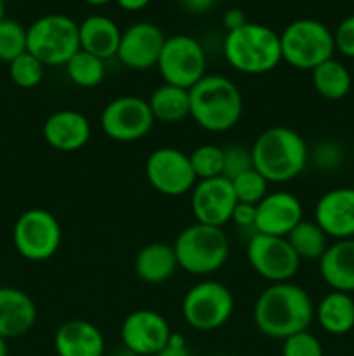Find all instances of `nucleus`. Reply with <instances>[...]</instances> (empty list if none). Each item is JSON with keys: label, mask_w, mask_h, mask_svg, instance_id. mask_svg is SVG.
Listing matches in <instances>:
<instances>
[{"label": "nucleus", "mask_w": 354, "mask_h": 356, "mask_svg": "<svg viewBox=\"0 0 354 356\" xmlns=\"http://www.w3.org/2000/svg\"><path fill=\"white\" fill-rule=\"evenodd\" d=\"M155 356H193L191 355L189 348H187L186 337L179 332L170 334V339L167 343V346Z\"/></svg>", "instance_id": "58836bf2"}, {"label": "nucleus", "mask_w": 354, "mask_h": 356, "mask_svg": "<svg viewBox=\"0 0 354 356\" xmlns=\"http://www.w3.org/2000/svg\"><path fill=\"white\" fill-rule=\"evenodd\" d=\"M346 162V152L333 139H323L309 148V165L321 174H333L342 169Z\"/></svg>", "instance_id": "2f4dec72"}, {"label": "nucleus", "mask_w": 354, "mask_h": 356, "mask_svg": "<svg viewBox=\"0 0 354 356\" xmlns=\"http://www.w3.org/2000/svg\"><path fill=\"white\" fill-rule=\"evenodd\" d=\"M314 221L332 240L354 238V190L351 186L325 191L314 205Z\"/></svg>", "instance_id": "f3484780"}, {"label": "nucleus", "mask_w": 354, "mask_h": 356, "mask_svg": "<svg viewBox=\"0 0 354 356\" xmlns=\"http://www.w3.org/2000/svg\"><path fill=\"white\" fill-rule=\"evenodd\" d=\"M58 356H104L106 341L99 327L83 318L66 320L54 334Z\"/></svg>", "instance_id": "aec40b11"}, {"label": "nucleus", "mask_w": 354, "mask_h": 356, "mask_svg": "<svg viewBox=\"0 0 354 356\" xmlns=\"http://www.w3.org/2000/svg\"><path fill=\"white\" fill-rule=\"evenodd\" d=\"M311 82L316 92L326 101H340L353 89V75L339 59L332 58L311 72Z\"/></svg>", "instance_id": "bb28decb"}, {"label": "nucleus", "mask_w": 354, "mask_h": 356, "mask_svg": "<svg viewBox=\"0 0 354 356\" xmlns=\"http://www.w3.org/2000/svg\"><path fill=\"white\" fill-rule=\"evenodd\" d=\"M80 49L96 58L108 61L117 58L121 30L111 17L92 14L78 24Z\"/></svg>", "instance_id": "5701e85b"}, {"label": "nucleus", "mask_w": 354, "mask_h": 356, "mask_svg": "<svg viewBox=\"0 0 354 356\" xmlns=\"http://www.w3.org/2000/svg\"><path fill=\"white\" fill-rule=\"evenodd\" d=\"M0 356H7V341L0 337Z\"/></svg>", "instance_id": "c03bdc74"}, {"label": "nucleus", "mask_w": 354, "mask_h": 356, "mask_svg": "<svg viewBox=\"0 0 354 356\" xmlns=\"http://www.w3.org/2000/svg\"><path fill=\"white\" fill-rule=\"evenodd\" d=\"M255 218H257V205L242 204V202H238L235 211H233L231 222H235L238 228L253 229V233H255Z\"/></svg>", "instance_id": "4c0bfd02"}, {"label": "nucleus", "mask_w": 354, "mask_h": 356, "mask_svg": "<svg viewBox=\"0 0 354 356\" xmlns=\"http://www.w3.org/2000/svg\"><path fill=\"white\" fill-rule=\"evenodd\" d=\"M28 51L26 28L14 19L0 21V61L10 63Z\"/></svg>", "instance_id": "72a5a7b5"}, {"label": "nucleus", "mask_w": 354, "mask_h": 356, "mask_svg": "<svg viewBox=\"0 0 354 356\" xmlns=\"http://www.w3.org/2000/svg\"><path fill=\"white\" fill-rule=\"evenodd\" d=\"M243 115V96L231 79L205 75L189 89V117L212 134H222L238 125Z\"/></svg>", "instance_id": "7ed1b4c3"}, {"label": "nucleus", "mask_w": 354, "mask_h": 356, "mask_svg": "<svg viewBox=\"0 0 354 356\" xmlns=\"http://www.w3.org/2000/svg\"><path fill=\"white\" fill-rule=\"evenodd\" d=\"M189 155L191 167L198 181L212 179V177L222 176V167H224V152L217 145H200L193 149Z\"/></svg>", "instance_id": "c756f323"}, {"label": "nucleus", "mask_w": 354, "mask_h": 356, "mask_svg": "<svg viewBox=\"0 0 354 356\" xmlns=\"http://www.w3.org/2000/svg\"><path fill=\"white\" fill-rule=\"evenodd\" d=\"M235 306V296L228 285L205 278L187 289L180 305V313L191 329L198 332H212L231 320Z\"/></svg>", "instance_id": "6e6552de"}, {"label": "nucleus", "mask_w": 354, "mask_h": 356, "mask_svg": "<svg viewBox=\"0 0 354 356\" xmlns=\"http://www.w3.org/2000/svg\"><path fill=\"white\" fill-rule=\"evenodd\" d=\"M281 58L295 70L312 72L335 54L333 31L312 17L295 19L280 33Z\"/></svg>", "instance_id": "423d86ee"}, {"label": "nucleus", "mask_w": 354, "mask_h": 356, "mask_svg": "<svg viewBox=\"0 0 354 356\" xmlns=\"http://www.w3.org/2000/svg\"><path fill=\"white\" fill-rule=\"evenodd\" d=\"M26 47L45 66H65L80 51L78 23L66 14H45L26 28Z\"/></svg>", "instance_id": "0eeeda50"}, {"label": "nucleus", "mask_w": 354, "mask_h": 356, "mask_svg": "<svg viewBox=\"0 0 354 356\" xmlns=\"http://www.w3.org/2000/svg\"><path fill=\"white\" fill-rule=\"evenodd\" d=\"M3 14H6V3H3V0H0V21L3 19Z\"/></svg>", "instance_id": "a18cd8bd"}, {"label": "nucleus", "mask_w": 354, "mask_h": 356, "mask_svg": "<svg viewBox=\"0 0 354 356\" xmlns=\"http://www.w3.org/2000/svg\"><path fill=\"white\" fill-rule=\"evenodd\" d=\"M245 252L250 268L269 284L292 282L302 263L288 243L287 236L253 233L248 238Z\"/></svg>", "instance_id": "f8f14e48"}, {"label": "nucleus", "mask_w": 354, "mask_h": 356, "mask_svg": "<svg viewBox=\"0 0 354 356\" xmlns=\"http://www.w3.org/2000/svg\"><path fill=\"white\" fill-rule=\"evenodd\" d=\"M250 149L253 169L259 170L269 184L290 183L309 165L305 139L285 125H274L260 132Z\"/></svg>", "instance_id": "f03ea898"}, {"label": "nucleus", "mask_w": 354, "mask_h": 356, "mask_svg": "<svg viewBox=\"0 0 354 356\" xmlns=\"http://www.w3.org/2000/svg\"><path fill=\"white\" fill-rule=\"evenodd\" d=\"M321 280L332 291L354 294V238L335 240L318 261Z\"/></svg>", "instance_id": "4be33fe9"}, {"label": "nucleus", "mask_w": 354, "mask_h": 356, "mask_svg": "<svg viewBox=\"0 0 354 356\" xmlns=\"http://www.w3.org/2000/svg\"><path fill=\"white\" fill-rule=\"evenodd\" d=\"M179 270L174 247L163 242H153L139 249L134 257V271L144 284L160 285L169 282Z\"/></svg>", "instance_id": "b1692460"}, {"label": "nucleus", "mask_w": 354, "mask_h": 356, "mask_svg": "<svg viewBox=\"0 0 354 356\" xmlns=\"http://www.w3.org/2000/svg\"><path fill=\"white\" fill-rule=\"evenodd\" d=\"M144 170L149 186L163 197H183L191 193L198 183L189 155L174 146L153 149L146 160Z\"/></svg>", "instance_id": "ddd939ff"}, {"label": "nucleus", "mask_w": 354, "mask_h": 356, "mask_svg": "<svg viewBox=\"0 0 354 356\" xmlns=\"http://www.w3.org/2000/svg\"><path fill=\"white\" fill-rule=\"evenodd\" d=\"M155 122L179 124L189 117V90L163 82L148 97Z\"/></svg>", "instance_id": "a878e982"}, {"label": "nucleus", "mask_w": 354, "mask_h": 356, "mask_svg": "<svg viewBox=\"0 0 354 356\" xmlns=\"http://www.w3.org/2000/svg\"><path fill=\"white\" fill-rule=\"evenodd\" d=\"M37 305L24 291L0 287V337L16 339L33 329L37 322Z\"/></svg>", "instance_id": "412c9836"}, {"label": "nucleus", "mask_w": 354, "mask_h": 356, "mask_svg": "<svg viewBox=\"0 0 354 356\" xmlns=\"http://www.w3.org/2000/svg\"><path fill=\"white\" fill-rule=\"evenodd\" d=\"M333 40H335V51H339L344 58L354 59V14L344 17L337 24Z\"/></svg>", "instance_id": "e433bc0d"}, {"label": "nucleus", "mask_w": 354, "mask_h": 356, "mask_svg": "<svg viewBox=\"0 0 354 356\" xmlns=\"http://www.w3.org/2000/svg\"><path fill=\"white\" fill-rule=\"evenodd\" d=\"M163 82L189 90L207 75V52L191 35L167 37L156 63Z\"/></svg>", "instance_id": "9d476101"}, {"label": "nucleus", "mask_w": 354, "mask_h": 356, "mask_svg": "<svg viewBox=\"0 0 354 356\" xmlns=\"http://www.w3.org/2000/svg\"><path fill=\"white\" fill-rule=\"evenodd\" d=\"M314 306L309 292L294 282L269 284L257 296L252 318L262 336L285 341L309 329L314 320Z\"/></svg>", "instance_id": "f257e3e1"}, {"label": "nucleus", "mask_w": 354, "mask_h": 356, "mask_svg": "<svg viewBox=\"0 0 354 356\" xmlns=\"http://www.w3.org/2000/svg\"><path fill=\"white\" fill-rule=\"evenodd\" d=\"M45 143L58 152L73 153L82 149L92 136L90 120L78 110H58L49 115L42 127Z\"/></svg>", "instance_id": "6ab92c4d"}, {"label": "nucleus", "mask_w": 354, "mask_h": 356, "mask_svg": "<svg viewBox=\"0 0 354 356\" xmlns=\"http://www.w3.org/2000/svg\"><path fill=\"white\" fill-rule=\"evenodd\" d=\"M231 184L233 190H235L236 200L242 202V204L257 205L269 193V183L253 167L246 170V172L236 176L235 179H231Z\"/></svg>", "instance_id": "473e14b6"}, {"label": "nucleus", "mask_w": 354, "mask_h": 356, "mask_svg": "<svg viewBox=\"0 0 354 356\" xmlns=\"http://www.w3.org/2000/svg\"><path fill=\"white\" fill-rule=\"evenodd\" d=\"M351 152H353V155H354V138H353V145H351Z\"/></svg>", "instance_id": "49530a36"}, {"label": "nucleus", "mask_w": 354, "mask_h": 356, "mask_svg": "<svg viewBox=\"0 0 354 356\" xmlns=\"http://www.w3.org/2000/svg\"><path fill=\"white\" fill-rule=\"evenodd\" d=\"M180 6L187 10V13L193 14H203L207 10L212 9V6L215 3V0H179Z\"/></svg>", "instance_id": "a19ab883"}, {"label": "nucleus", "mask_w": 354, "mask_h": 356, "mask_svg": "<svg viewBox=\"0 0 354 356\" xmlns=\"http://www.w3.org/2000/svg\"><path fill=\"white\" fill-rule=\"evenodd\" d=\"M101 131L117 143H135L144 139L155 127V117L148 99L125 94L111 99L99 117Z\"/></svg>", "instance_id": "9b49d317"}, {"label": "nucleus", "mask_w": 354, "mask_h": 356, "mask_svg": "<svg viewBox=\"0 0 354 356\" xmlns=\"http://www.w3.org/2000/svg\"><path fill=\"white\" fill-rule=\"evenodd\" d=\"M44 75L45 65L28 51L9 63V76L19 89H35L42 83Z\"/></svg>", "instance_id": "7c9ffc66"}, {"label": "nucleus", "mask_w": 354, "mask_h": 356, "mask_svg": "<svg viewBox=\"0 0 354 356\" xmlns=\"http://www.w3.org/2000/svg\"><path fill=\"white\" fill-rule=\"evenodd\" d=\"M222 54L228 65L243 75H266L283 61L280 33L266 24L250 21L226 33Z\"/></svg>", "instance_id": "20e7f679"}, {"label": "nucleus", "mask_w": 354, "mask_h": 356, "mask_svg": "<svg viewBox=\"0 0 354 356\" xmlns=\"http://www.w3.org/2000/svg\"><path fill=\"white\" fill-rule=\"evenodd\" d=\"M165 40L162 28L149 21H139L121 31L117 59L125 68L146 72L156 66Z\"/></svg>", "instance_id": "dca6fc26"}, {"label": "nucleus", "mask_w": 354, "mask_h": 356, "mask_svg": "<svg viewBox=\"0 0 354 356\" xmlns=\"http://www.w3.org/2000/svg\"><path fill=\"white\" fill-rule=\"evenodd\" d=\"M169 322L153 309H135L128 313L120 327V339L125 350L135 356H155L167 346L170 339Z\"/></svg>", "instance_id": "4468645a"}, {"label": "nucleus", "mask_w": 354, "mask_h": 356, "mask_svg": "<svg viewBox=\"0 0 354 356\" xmlns=\"http://www.w3.org/2000/svg\"><path fill=\"white\" fill-rule=\"evenodd\" d=\"M288 243L301 261H319L328 249V236L316 225L314 219H302L287 235Z\"/></svg>", "instance_id": "cd10ccee"}, {"label": "nucleus", "mask_w": 354, "mask_h": 356, "mask_svg": "<svg viewBox=\"0 0 354 356\" xmlns=\"http://www.w3.org/2000/svg\"><path fill=\"white\" fill-rule=\"evenodd\" d=\"M118 3V7H121L124 10H128V13H137V10H142L146 6H149L151 0H115Z\"/></svg>", "instance_id": "79ce46f5"}, {"label": "nucleus", "mask_w": 354, "mask_h": 356, "mask_svg": "<svg viewBox=\"0 0 354 356\" xmlns=\"http://www.w3.org/2000/svg\"><path fill=\"white\" fill-rule=\"evenodd\" d=\"M83 2L89 3V6H96V7H99V6H106V3L113 2V0H83Z\"/></svg>", "instance_id": "37998d69"}, {"label": "nucleus", "mask_w": 354, "mask_h": 356, "mask_svg": "<svg viewBox=\"0 0 354 356\" xmlns=\"http://www.w3.org/2000/svg\"><path fill=\"white\" fill-rule=\"evenodd\" d=\"M353 2H354V0H353Z\"/></svg>", "instance_id": "09e8293b"}, {"label": "nucleus", "mask_w": 354, "mask_h": 356, "mask_svg": "<svg viewBox=\"0 0 354 356\" xmlns=\"http://www.w3.org/2000/svg\"><path fill=\"white\" fill-rule=\"evenodd\" d=\"M224 152V167H222V176L228 177L229 181L235 179L239 174L246 172L253 167L252 160V149L245 145H238L233 143L222 148Z\"/></svg>", "instance_id": "c9c22d12"}, {"label": "nucleus", "mask_w": 354, "mask_h": 356, "mask_svg": "<svg viewBox=\"0 0 354 356\" xmlns=\"http://www.w3.org/2000/svg\"><path fill=\"white\" fill-rule=\"evenodd\" d=\"M177 264L194 277H208L229 259V238L222 228L193 222L172 243Z\"/></svg>", "instance_id": "39448f33"}, {"label": "nucleus", "mask_w": 354, "mask_h": 356, "mask_svg": "<svg viewBox=\"0 0 354 356\" xmlns=\"http://www.w3.org/2000/svg\"><path fill=\"white\" fill-rule=\"evenodd\" d=\"M246 23H248V17H246V14L243 13L242 9H238V7L228 9L226 10L224 17H222V24H224L226 31H235L238 30V28L245 26Z\"/></svg>", "instance_id": "ea45409f"}, {"label": "nucleus", "mask_w": 354, "mask_h": 356, "mask_svg": "<svg viewBox=\"0 0 354 356\" xmlns=\"http://www.w3.org/2000/svg\"><path fill=\"white\" fill-rule=\"evenodd\" d=\"M61 225L47 209H28L14 222V249L23 259L31 263H42L54 257L61 247Z\"/></svg>", "instance_id": "1a4fd4ad"}, {"label": "nucleus", "mask_w": 354, "mask_h": 356, "mask_svg": "<svg viewBox=\"0 0 354 356\" xmlns=\"http://www.w3.org/2000/svg\"><path fill=\"white\" fill-rule=\"evenodd\" d=\"M281 356H325V351L314 334L302 330L281 341Z\"/></svg>", "instance_id": "f704fd0d"}, {"label": "nucleus", "mask_w": 354, "mask_h": 356, "mask_svg": "<svg viewBox=\"0 0 354 356\" xmlns=\"http://www.w3.org/2000/svg\"><path fill=\"white\" fill-rule=\"evenodd\" d=\"M66 75L73 86L80 89H94L101 86L106 76V61L80 49L65 65Z\"/></svg>", "instance_id": "c85d7f7f"}, {"label": "nucleus", "mask_w": 354, "mask_h": 356, "mask_svg": "<svg viewBox=\"0 0 354 356\" xmlns=\"http://www.w3.org/2000/svg\"><path fill=\"white\" fill-rule=\"evenodd\" d=\"M236 204L231 181L224 176L198 181L191 190V212L194 222L200 225L224 228L231 222Z\"/></svg>", "instance_id": "2eb2a0df"}, {"label": "nucleus", "mask_w": 354, "mask_h": 356, "mask_svg": "<svg viewBox=\"0 0 354 356\" xmlns=\"http://www.w3.org/2000/svg\"><path fill=\"white\" fill-rule=\"evenodd\" d=\"M314 320L330 336H346L354 329V298L346 292L330 291L314 306Z\"/></svg>", "instance_id": "393cba45"}, {"label": "nucleus", "mask_w": 354, "mask_h": 356, "mask_svg": "<svg viewBox=\"0 0 354 356\" xmlns=\"http://www.w3.org/2000/svg\"><path fill=\"white\" fill-rule=\"evenodd\" d=\"M304 219V207L298 197L285 190L269 191L257 204L255 233L287 236Z\"/></svg>", "instance_id": "a211bd4d"}, {"label": "nucleus", "mask_w": 354, "mask_h": 356, "mask_svg": "<svg viewBox=\"0 0 354 356\" xmlns=\"http://www.w3.org/2000/svg\"><path fill=\"white\" fill-rule=\"evenodd\" d=\"M351 188H353V190H354V179H353V186H351Z\"/></svg>", "instance_id": "de8ad7c7"}]
</instances>
